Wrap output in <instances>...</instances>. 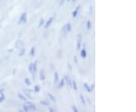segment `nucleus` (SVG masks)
<instances>
[{
	"label": "nucleus",
	"mask_w": 136,
	"mask_h": 112,
	"mask_svg": "<svg viewBox=\"0 0 136 112\" xmlns=\"http://www.w3.org/2000/svg\"><path fill=\"white\" fill-rule=\"evenodd\" d=\"M27 13L26 12H24L21 14V15L20 16V18H19V21H18V24H24L25 23H27Z\"/></svg>",
	"instance_id": "obj_1"
},
{
	"label": "nucleus",
	"mask_w": 136,
	"mask_h": 112,
	"mask_svg": "<svg viewBox=\"0 0 136 112\" xmlns=\"http://www.w3.org/2000/svg\"><path fill=\"white\" fill-rule=\"evenodd\" d=\"M24 104L27 105V107L29 108V110H32V111H36V107L35 104H33V102L26 101V102Z\"/></svg>",
	"instance_id": "obj_2"
},
{
	"label": "nucleus",
	"mask_w": 136,
	"mask_h": 112,
	"mask_svg": "<svg viewBox=\"0 0 136 112\" xmlns=\"http://www.w3.org/2000/svg\"><path fill=\"white\" fill-rule=\"evenodd\" d=\"M54 19H55L54 17H51V18L46 21V23H45V29H48V28L51 26V24H52Z\"/></svg>",
	"instance_id": "obj_3"
},
{
	"label": "nucleus",
	"mask_w": 136,
	"mask_h": 112,
	"mask_svg": "<svg viewBox=\"0 0 136 112\" xmlns=\"http://www.w3.org/2000/svg\"><path fill=\"white\" fill-rule=\"evenodd\" d=\"M33 74H32V75L33 76V80H34L35 79V74H36V70H37V61H34V63H33Z\"/></svg>",
	"instance_id": "obj_4"
},
{
	"label": "nucleus",
	"mask_w": 136,
	"mask_h": 112,
	"mask_svg": "<svg viewBox=\"0 0 136 112\" xmlns=\"http://www.w3.org/2000/svg\"><path fill=\"white\" fill-rule=\"evenodd\" d=\"M39 79H40V80H42V81L45 79V73H44L43 69H41V70H40V72H39Z\"/></svg>",
	"instance_id": "obj_5"
},
{
	"label": "nucleus",
	"mask_w": 136,
	"mask_h": 112,
	"mask_svg": "<svg viewBox=\"0 0 136 112\" xmlns=\"http://www.w3.org/2000/svg\"><path fill=\"white\" fill-rule=\"evenodd\" d=\"M81 35H78V40H77V50H80L81 48Z\"/></svg>",
	"instance_id": "obj_6"
},
{
	"label": "nucleus",
	"mask_w": 136,
	"mask_h": 112,
	"mask_svg": "<svg viewBox=\"0 0 136 112\" xmlns=\"http://www.w3.org/2000/svg\"><path fill=\"white\" fill-rule=\"evenodd\" d=\"M79 8H80V6H78L76 8V9L73 12V13H72V16H73V18H76V16H77V15H78V12H79Z\"/></svg>",
	"instance_id": "obj_7"
},
{
	"label": "nucleus",
	"mask_w": 136,
	"mask_h": 112,
	"mask_svg": "<svg viewBox=\"0 0 136 112\" xmlns=\"http://www.w3.org/2000/svg\"><path fill=\"white\" fill-rule=\"evenodd\" d=\"M80 56L82 58H85L86 56H87V52L85 51V49H82L81 51H80Z\"/></svg>",
	"instance_id": "obj_8"
},
{
	"label": "nucleus",
	"mask_w": 136,
	"mask_h": 112,
	"mask_svg": "<svg viewBox=\"0 0 136 112\" xmlns=\"http://www.w3.org/2000/svg\"><path fill=\"white\" fill-rule=\"evenodd\" d=\"M64 80H66V82H67V85L69 86V87H70V88H71V87H72V81L70 80V79L68 77H67V76H66V77H64Z\"/></svg>",
	"instance_id": "obj_9"
},
{
	"label": "nucleus",
	"mask_w": 136,
	"mask_h": 112,
	"mask_svg": "<svg viewBox=\"0 0 136 112\" xmlns=\"http://www.w3.org/2000/svg\"><path fill=\"white\" fill-rule=\"evenodd\" d=\"M71 24L70 23H67L66 25H65V30L67 31V33H70L71 31Z\"/></svg>",
	"instance_id": "obj_10"
},
{
	"label": "nucleus",
	"mask_w": 136,
	"mask_h": 112,
	"mask_svg": "<svg viewBox=\"0 0 136 112\" xmlns=\"http://www.w3.org/2000/svg\"><path fill=\"white\" fill-rule=\"evenodd\" d=\"M54 80H55V83H57L59 82V76L57 72H55L54 74Z\"/></svg>",
	"instance_id": "obj_11"
},
{
	"label": "nucleus",
	"mask_w": 136,
	"mask_h": 112,
	"mask_svg": "<svg viewBox=\"0 0 136 112\" xmlns=\"http://www.w3.org/2000/svg\"><path fill=\"white\" fill-rule=\"evenodd\" d=\"M24 92H25V94H26V95H27L28 98H31L30 93L32 92V90H30V89H24Z\"/></svg>",
	"instance_id": "obj_12"
},
{
	"label": "nucleus",
	"mask_w": 136,
	"mask_h": 112,
	"mask_svg": "<svg viewBox=\"0 0 136 112\" xmlns=\"http://www.w3.org/2000/svg\"><path fill=\"white\" fill-rule=\"evenodd\" d=\"M48 95H49V98H50V100L52 101V102H54V103H55L56 102V98H55V97L52 94V93H49L48 94Z\"/></svg>",
	"instance_id": "obj_13"
},
{
	"label": "nucleus",
	"mask_w": 136,
	"mask_h": 112,
	"mask_svg": "<svg viewBox=\"0 0 136 112\" xmlns=\"http://www.w3.org/2000/svg\"><path fill=\"white\" fill-rule=\"evenodd\" d=\"M83 86H84L85 89L88 92H92V90H91L90 87L88 86V85L86 83H83Z\"/></svg>",
	"instance_id": "obj_14"
},
{
	"label": "nucleus",
	"mask_w": 136,
	"mask_h": 112,
	"mask_svg": "<svg viewBox=\"0 0 136 112\" xmlns=\"http://www.w3.org/2000/svg\"><path fill=\"white\" fill-rule=\"evenodd\" d=\"M18 95L19 98H20L21 100H22V101H27V97H25L23 94H21V93H20V92L18 93Z\"/></svg>",
	"instance_id": "obj_15"
},
{
	"label": "nucleus",
	"mask_w": 136,
	"mask_h": 112,
	"mask_svg": "<svg viewBox=\"0 0 136 112\" xmlns=\"http://www.w3.org/2000/svg\"><path fill=\"white\" fill-rule=\"evenodd\" d=\"M79 98H80V100H81V101H82V103L83 106H84V107H85L86 101H85V98L83 97V95H79Z\"/></svg>",
	"instance_id": "obj_16"
},
{
	"label": "nucleus",
	"mask_w": 136,
	"mask_h": 112,
	"mask_svg": "<svg viewBox=\"0 0 136 112\" xmlns=\"http://www.w3.org/2000/svg\"><path fill=\"white\" fill-rule=\"evenodd\" d=\"M64 85H65V80H64V79H62V80L60 81V83H59L58 88H59V89H61V88L64 87Z\"/></svg>",
	"instance_id": "obj_17"
},
{
	"label": "nucleus",
	"mask_w": 136,
	"mask_h": 112,
	"mask_svg": "<svg viewBox=\"0 0 136 112\" xmlns=\"http://www.w3.org/2000/svg\"><path fill=\"white\" fill-rule=\"evenodd\" d=\"M30 55L31 57H33L35 55V47L33 46L31 49H30Z\"/></svg>",
	"instance_id": "obj_18"
},
{
	"label": "nucleus",
	"mask_w": 136,
	"mask_h": 112,
	"mask_svg": "<svg viewBox=\"0 0 136 112\" xmlns=\"http://www.w3.org/2000/svg\"><path fill=\"white\" fill-rule=\"evenodd\" d=\"M44 23H45L44 19H43L42 18H40V20H39V24H38V27L39 28V27H42V26L44 25Z\"/></svg>",
	"instance_id": "obj_19"
},
{
	"label": "nucleus",
	"mask_w": 136,
	"mask_h": 112,
	"mask_svg": "<svg viewBox=\"0 0 136 112\" xmlns=\"http://www.w3.org/2000/svg\"><path fill=\"white\" fill-rule=\"evenodd\" d=\"M24 83H25V84H26L27 86H30L31 85V82H30V80L29 78H25V79H24Z\"/></svg>",
	"instance_id": "obj_20"
},
{
	"label": "nucleus",
	"mask_w": 136,
	"mask_h": 112,
	"mask_svg": "<svg viewBox=\"0 0 136 112\" xmlns=\"http://www.w3.org/2000/svg\"><path fill=\"white\" fill-rule=\"evenodd\" d=\"M40 104H42V105H44V106H49V101H40Z\"/></svg>",
	"instance_id": "obj_21"
},
{
	"label": "nucleus",
	"mask_w": 136,
	"mask_h": 112,
	"mask_svg": "<svg viewBox=\"0 0 136 112\" xmlns=\"http://www.w3.org/2000/svg\"><path fill=\"white\" fill-rule=\"evenodd\" d=\"M72 88L74 89V90H77V85H76V81H72Z\"/></svg>",
	"instance_id": "obj_22"
},
{
	"label": "nucleus",
	"mask_w": 136,
	"mask_h": 112,
	"mask_svg": "<svg viewBox=\"0 0 136 112\" xmlns=\"http://www.w3.org/2000/svg\"><path fill=\"white\" fill-rule=\"evenodd\" d=\"M86 27H87V30H90L91 27H92V24H91V21H88L87 23H86Z\"/></svg>",
	"instance_id": "obj_23"
},
{
	"label": "nucleus",
	"mask_w": 136,
	"mask_h": 112,
	"mask_svg": "<svg viewBox=\"0 0 136 112\" xmlns=\"http://www.w3.org/2000/svg\"><path fill=\"white\" fill-rule=\"evenodd\" d=\"M25 52H26L25 49H22L20 51L19 56H20V57H22V56H24V54H25Z\"/></svg>",
	"instance_id": "obj_24"
},
{
	"label": "nucleus",
	"mask_w": 136,
	"mask_h": 112,
	"mask_svg": "<svg viewBox=\"0 0 136 112\" xmlns=\"http://www.w3.org/2000/svg\"><path fill=\"white\" fill-rule=\"evenodd\" d=\"M34 92H35L36 93L39 92H40V86H36L34 87Z\"/></svg>",
	"instance_id": "obj_25"
},
{
	"label": "nucleus",
	"mask_w": 136,
	"mask_h": 112,
	"mask_svg": "<svg viewBox=\"0 0 136 112\" xmlns=\"http://www.w3.org/2000/svg\"><path fill=\"white\" fill-rule=\"evenodd\" d=\"M28 69H29V72H30V73H32V74H33V63H31V64L29 65Z\"/></svg>",
	"instance_id": "obj_26"
},
{
	"label": "nucleus",
	"mask_w": 136,
	"mask_h": 112,
	"mask_svg": "<svg viewBox=\"0 0 136 112\" xmlns=\"http://www.w3.org/2000/svg\"><path fill=\"white\" fill-rule=\"evenodd\" d=\"M23 108H24V111H30V110H29V108H28V107H27V105L25 104H24Z\"/></svg>",
	"instance_id": "obj_27"
},
{
	"label": "nucleus",
	"mask_w": 136,
	"mask_h": 112,
	"mask_svg": "<svg viewBox=\"0 0 136 112\" xmlns=\"http://www.w3.org/2000/svg\"><path fill=\"white\" fill-rule=\"evenodd\" d=\"M72 109H73V110L74 112H79V110L77 109V107H76L75 105H73V106H72Z\"/></svg>",
	"instance_id": "obj_28"
},
{
	"label": "nucleus",
	"mask_w": 136,
	"mask_h": 112,
	"mask_svg": "<svg viewBox=\"0 0 136 112\" xmlns=\"http://www.w3.org/2000/svg\"><path fill=\"white\" fill-rule=\"evenodd\" d=\"M4 100H5V96H4V95L2 93V96H1V98H0V102L3 101Z\"/></svg>",
	"instance_id": "obj_29"
},
{
	"label": "nucleus",
	"mask_w": 136,
	"mask_h": 112,
	"mask_svg": "<svg viewBox=\"0 0 136 112\" xmlns=\"http://www.w3.org/2000/svg\"><path fill=\"white\" fill-rule=\"evenodd\" d=\"M94 88H95V84H92V86H90V89H91V90H92V91L94 90Z\"/></svg>",
	"instance_id": "obj_30"
},
{
	"label": "nucleus",
	"mask_w": 136,
	"mask_h": 112,
	"mask_svg": "<svg viewBox=\"0 0 136 112\" xmlns=\"http://www.w3.org/2000/svg\"><path fill=\"white\" fill-rule=\"evenodd\" d=\"M67 66H68V67H69V68H70V69H69V70H70V71H71V70H72V67H71L70 64V63H68Z\"/></svg>",
	"instance_id": "obj_31"
},
{
	"label": "nucleus",
	"mask_w": 136,
	"mask_h": 112,
	"mask_svg": "<svg viewBox=\"0 0 136 112\" xmlns=\"http://www.w3.org/2000/svg\"><path fill=\"white\" fill-rule=\"evenodd\" d=\"M73 60L75 61V63H76V64H77V58H76V56H74V58H73Z\"/></svg>",
	"instance_id": "obj_32"
},
{
	"label": "nucleus",
	"mask_w": 136,
	"mask_h": 112,
	"mask_svg": "<svg viewBox=\"0 0 136 112\" xmlns=\"http://www.w3.org/2000/svg\"><path fill=\"white\" fill-rule=\"evenodd\" d=\"M49 110H50L51 112H54V111H55V110H54V109H53L52 107H49Z\"/></svg>",
	"instance_id": "obj_33"
},
{
	"label": "nucleus",
	"mask_w": 136,
	"mask_h": 112,
	"mask_svg": "<svg viewBox=\"0 0 136 112\" xmlns=\"http://www.w3.org/2000/svg\"><path fill=\"white\" fill-rule=\"evenodd\" d=\"M73 1H76V0H73Z\"/></svg>",
	"instance_id": "obj_34"
},
{
	"label": "nucleus",
	"mask_w": 136,
	"mask_h": 112,
	"mask_svg": "<svg viewBox=\"0 0 136 112\" xmlns=\"http://www.w3.org/2000/svg\"><path fill=\"white\" fill-rule=\"evenodd\" d=\"M68 1H70V0H68Z\"/></svg>",
	"instance_id": "obj_35"
}]
</instances>
